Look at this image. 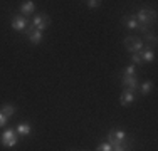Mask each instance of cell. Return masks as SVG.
Segmentation results:
<instances>
[{
  "label": "cell",
  "instance_id": "1",
  "mask_svg": "<svg viewBox=\"0 0 158 151\" xmlns=\"http://www.w3.org/2000/svg\"><path fill=\"white\" fill-rule=\"evenodd\" d=\"M113 148H118V146H131L130 143L126 141V133L121 129H113L108 133V141Z\"/></svg>",
  "mask_w": 158,
  "mask_h": 151
},
{
  "label": "cell",
  "instance_id": "8",
  "mask_svg": "<svg viewBox=\"0 0 158 151\" xmlns=\"http://www.w3.org/2000/svg\"><path fill=\"white\" fill-rule=\"evenodd\" d=\"M27 35H29V39H31L32 44H40V40H42V37H44L40 30H37V29H34V27L27 29Z\"/></svg>",
  "mask_w": 158,
  "mask_h": 151
},
{
  "label": "cell",
  "instance_id": "11",
  "mask_svg": "<svg viewBox=\"0 0 158 151\" xmlns=\"http://www.w3.org/2000/svg\"><path fill=\"white\" fill-rule=\"evenodd\" d=\"M34 9H35V5H34V2H31V0L24 2V3H22V7H20V10H22V14H24V15H31L34 12Z\"/></svg>",
  "mask_w": 158,
  "mask_h": 151
},
{
  "label": "cell",
  "instance_id": "15",
  "mask_svg": "<svg viewBox=\"0 0 158 151\" xmlns=\"http://www.w3.org/2000/svg\"><path fill=\"white\" fill-rule=\"evenodd\" d=\"M152 88H153V82L152 81L143 82V84H141V94H148L150 91H152Z\"/></svg>",
  "mask_w": 158,
  "mask_h": 151
},
{
  "label": "cell",
  "instance_id": "13",
  "mask_svg": "<svg viewBox=\"0 0 158 151\" xmlns=\"http://www.w3.org/2000/svg\"><path fill=\"white\" fill-rule=\"evenodd\" d=\"M140 55H141V60L143 62H152L153 59H155V52L153 51H143V52H140Z\"/></svg>",
  "mask_w": 158,
  "mask_h": 151
},
{
  "label": "cell",
  "instance_id": "22",
  "mask_svg": "<svg viewBox=\"0 0 158 151\" xmlns=\"http://www.w3.org/2000/svg\"><path fill=\"white\" fill-rule=\"evenodd\" d=\"M131 146H118V148H113V151H130Z\"/></svg>",
  "mask_w": 158,
  "mask_h": 151
},
{
  "label": "cell",
  "instance_id": "14",
  "mask_svg": "<svg viewBox=\"0 0 158 151\" xmlns=\"http://www.w3.org/2000/svg\"><path fill=\"white\" fill-rule=\"evenodd\" d=\"M125 24H126L130 29H140V30H141V25L138 24V20H136L135 17H126V18H125Z\"/></svg>",
  "mask_w": 158,
  "mask_h": 151
},
{
  "label": "cell",
  "instance_id": "17",
  "mask_svg": "<svg viewBox=\"0 0 158 151\" xmlns=\"http://www.w3.org/2000/svg\"><path fill=\"white\" fill-rule=\"evenodd\" d=\"M96 151H113V146L110 145V143H103V145L98 146Z\"/></svg>",
  "mask_w": 158,
  "mask_h": 151
},
{
  "label": "cell",
  "instance_id": "7",
  "mask_svg": "<svg viewBox=\"0 0 158 151\" xmlns=\"http://www.w3.org/2000/svg\"><path fill=\"white\" fill-rule=\"evenodd\" d=\"M121 82H123V86H125L126 89H130V91H133V89L138 88V79H136V76H123V77H121Z\"/></svg>",
  "mask_w": 158,
  "mask_h": 151
},
{
  "label": "cell",
  "instance_id": "9",
  "mask_svg": "<svg viewBox=\"0 0 158 151\" xmlns=\"http://www.w3.org/2000/svg\"><path fill=\"white\" fill-rule=\"evenodd\" d=\"M133 101H135V92H133V91H130V89H126L125 92L121 94V97H119L121 106H130Z\"/></svg>",
  "mask_w": 158,
  "mask_h": 151
},
{
  "label": "cell",
  "instance_id": "21",
  "mask_svg": "<svg viewBox=\"0 0 158 151\" xmlns=\"http://www.w3.org/2000/svg\"><path fill=\"white\" fill-rule=\"evenodd\" d=\"M145 39H146V40H150V42H152L153 45L156 44V37L153 35V34H146V37H145Z\"/></svg>",
  "mask_w": 158,
  "mask_h": 151
},
{
  "label": "cell",
  "instance_id": "18",
  "mask_svg": "<svg viewBox=\"0 0 158 151\" xmlns=\"http://www.w3.org/2000/svg\"><path fill=\"white\" fill-rule=\"evenodd\" d=\"M99 5H101L99 0H89V2H88V7H89V9H98Z\"/></svg>",
  "mask_w": 158,
  "mask_h": 151
},
{
  "label": "cell",
  "instance_id": "10",
  "mask_svg": "<svg viewBox=\"0 0 158 151\" xmlns=\"http://www.w3.org/2000/svg\"><path fill=\"white\" fill-rule=\"evenodd\" d=\"M32 133V126L29 123H20L17 126V134H20V136H29Z\"/></svg>",
  "mask_w": 158,
  "mask_h": 151
},
{
  "label": "cell",
  "instance_id": "19",
  "mask_svg": "<svg viewBox=\"0 0 158 151\" xmlns=\"http://www.w3.org/2000/svg\"><path fill=\"white\" fill-rule=\"evenodd\" d=\"M123 76H135V66H128L125 69V74Z\"/></svg>",
  "mask_w": 158,
  "mask_h": 151
},
{
  "label": "cell",
  "instance_id": "12",
  "mask_svg": "<svg viewBox=\"0 0 158 151\" xmlns=\"http://www.w3.org/2000/svg\"><path fill=\"white\" fill-rule=\"evenodd\" d=\"M0 111H2L3 114L7 116V118H10V116H14V114H15L17 108H15V106H12V104H3V106H2V109H0Z\"/></svg>",
  "mask_w": 158,
  "mask_h": 151
},
{
  "label": "cell",
  "instance_id": "20",
  "mask_svg": "<svg viewBox=\"0 0 158 151\" xmlns=\"http://www.w3.org/2000/svg\"><path fill=\"white\" fill-rule=\"evenodd\" d=\"M7 121H9V118H7V116L3 114L2 111H0V128H2V126H5V124H7Z\"/></svg>",
  "mask_w": 158,
  "mask_h": 151
},
{
  "label": "cell",
  "instance_id": "5",
  "mask_svg": "<svg viewBox=\"0 0 158 151\" xmlns=\"http://www.w3.org/2000/svg\"><path fill=\"white\" fill-rule=\"evenodd\" d=\"M47 25H49V17L46 14H39V15H35L34 17V24H32V27L34 29H37V30H46L47 29Z\"/></svg>",
  "mask_w": 158,
  "mask_h": 151
},
{
  "label": "cell",
  "instance_id": "4",
  "mask_svg": "<svg viewBox=\"0 0 158 151\" xmlns=\"http://www.w3.org/2000/svg\"><path fill=\"white\" fill-rule=\"evenodd\" d=\"M125 44H126V49L131 52V54H135V52H140L141 49H143V40L138 39V37H126Z\"/></svg>",
  "mask_w": 158,
  "mask_h": 151
},
{
  "label": "cell",
  "instance_id": "6",
  "mask_svg": "<svg viewBox=\"0 0 158 151\" xmlns=\"http://www.w3.org/2000/svg\"><path fill=\"white\" fill-rule=\"evenodd\" d=\"M25 27H27V20H25V17H22V15H14L12 29L17 30V32H22V30H25Z\"/></svg>",
  "mask_w": 158,
  "mask_h": 151
},
{
  "label": "cell",
  "instance_id": "16",
  "mask_svg": "<svg viewBox=\"0 0 158 151\" xmlns=\"http://www.w3.org/2000/svg\"><path fill=\"white\" fill-rule=\"evenodd\" d=\"M131 60H133L135 64H143V60H141V55H140V52H135V54H131Z\"/></svg>",
  "mask_w": 158,
  "mask_h": 151
},
{
  "label": "cell",
  "instance_id": "2",
  "mask_svg": "<svg viewBox=\"0 0 158 151\" xmlns=\"http://www.w3.org/2000/svg\"><path fill=\"white\" fill-rule=\"evenodd\" d=\"M135 18H136L138 24L141 25V32H146V30H148V24L155 20V12H150V10H146V9H141L140 12L136 14Z\"/></svg>",
  "mask_w": 158,
  "mask_h": 151
},
{
  "label": "cell",
  "instance_id": "3",
  "mask_svg": "<svg viewBox=\"0 0 158 151\" xmlns=\"http://www.w3.org/2000/svg\"><path fill=\"white\" fill-rule=\"evenodd\" d=\"M0 141L5 148H14V146L19 143V138H17V131L14 129H5L0 136Z\"/></svg>",
  "mask_w": 158,
  "mask_h": 151
}]
</instances>
